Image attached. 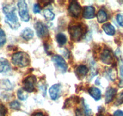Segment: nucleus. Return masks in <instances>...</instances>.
I'll use <instances>...</instances> for the list:
<instances>
[{
	"mask_svg": "<svg viewBox=\"0 0 123 116\" xmlns=\"http://www.w3.org/2000/svg\"><path fill=\"white\" fill-rule=\"evenodd\" d=\"M3 12L6 16V22L13 29H17L20 27V24L18 21L15 12V7L11 5H7L3 7Z\"/></svg>",
	"mask_w": 123,
	"mask_h": 116,
	"instance_id": "f257e3e1",
	"label": "nucleus"
},
{
	"mask_svg": "<svg viewBox=\"0 0 123 116\" xmlns=\"http://www.w3.org/2000/svg\"><path fill=\"white\" fill-rule=\"evenodd\" d=\"M12 63L19 67H25L30 64V57L28 54L24 52H19L13 55Z\"/></svg>",
	"mask_w": 123,
	"mask_h": 116,
	"instance_id": "f03ea898",
	"label": "nucleus"
},
{
	"mask_svg": "<svg viewBox=\"0 0 123 116\" xmlns=\"http://www.w3.org/2000/svg\"><path fill=\"white\" fill-rule=\"evenodd\" d=\"M69 32L71 39L74 41H78L81 39L84 33V30L80 25H75L70 28Z\"/></svg>",
	"mask_w": 123,
	"mask_h": 116,
	"instance_id": "7ed1b4c3",
	"label": "nucleus"
},
{
	"mask_svg": "<svg viewBox=\"0 0 123 116\" xmlns=\"http://www.w3.org/2000/svg\"><path fill=\"white\" fill-rule=\"evenodd\" d=\"M18 7L19 8V14L22 20L27 22L30 20V16L28 13V8L27 4L25 1H19L18 2Z\"/></svg>",
	"mask_w": 123,
	"mask_h": 116,
	"instance_id": "20e7f679",
	"label": "nucleus"
},
{
	"mask_svg": "<svg viewBox=\"0 0 123 116\" xmlns=\"http://www.w3.org/2000/svg\"><path fill=\"white\" fill-rule=\"evenodd\" d=\"M36 78L34 76H30L26 77L23 81V88L25 91L32 93L34 90Z\"/></svg>",
	"mask_w": 123,
	"mask_h": 116,
	"instance_id": "39448f33",
	"label": "nucleus"
},
{
	"mask_svg": "<svg viewBox=\"0 0 123 116\" xmlns=\"http://www.w3.org/2000/svg\"><path fill=\"white\" fill-rule=\"evenodd\" d=\"M52 60L55 66L62 72H65L67 70V65L64 59L60 55H55L52 58Z\"/></svg>",
	"mask_w": 123,
	"mask_h": 116,
	"instance_id": "423d86ee",
	"label": "nucleus"
},
{
	"mask_svg": "<svg viewBox=\"0 0 123 116\" xmlns=\"http://www.w3.org/2000/svg\"><path fill=\"white\" fill-rule=\"evenodd\" d=\"M82 8L79 4L76 1H72L70 4L69 8H68V11L69 13L72 16L77 17L79 16L81 13Z\"/></svg>",
	"mask_w": 123,
	"mask_h": 116,
	"instance_id": "0eeeda50",
	"label": "nucleus"
},
{
	"mask_svg": "<svg viewBox=\"0 0 123 116\" xmlns=\"http://www.w3.org/2000/svg\"><path fill=\"white\" fill-rule=\"evenodd\" d=\"M37 35L39 37L43 38L48 35V30L46 27L41 22H37L34 25Z\"/></svg>",
	"mask_w": 123,
	"mask_h": 116,
	"instance_id": "6e6552de",
	"label": "nucleus"
},
{
	"mask_svg": "<svg viewBox=\"0 0 123 116\" xmlns=\"http://www.w3.org/2000/svg\"><path fill=\"white\" fill-rule=\"evenodd\" d=\"M61 85L59 83L54 84L52 86L49 90V94H50V98L52 100H56L60 96V93H61Z\"/></svg>",
	"mask_w": 123,
	"mask_h": 116,
	"instance_id": "1a4fd4ad",
	"label": "nucleus"
},
{
	"mask_svg": "<svg viewBox=\"0 0 123 116\" xmlns=\"http://www.w3.org/2000/svg\"><path fill=\"white\" fill-rule=\"evenodd\" d=\"M101 60L104 64L110 65L114 62V57L108 49H105L101 54Z\"/></svg>",
	"mask_w": 123,
	"mask_h": 116,
	"instance_id": "9d476101",
	"label": "nucleus"
},
{
	"mask_svg": "<svg viewBox=\"0 0 123 116\" xmlns=\"http://www.w3.org/2000/svg\"><path fill=\"white\" fill-rule=\"evenodd\" d=\"M117 93V89L113 88H109L107 89L105 94V102L106 103L111 102L115 97Z\"/></svg>",
	"mask_w": 123,
	"mask_h": 116,
	"instance_id": "9b49d317",
	"label": "nucleus"
},
{
	"mask_svg": "<svg viewBox=\"0 0 123 116\" xmlns=\"http://www.w3.org/2000/svg\"><path fill=\"white\" fill-rule=\"evenodd\" d=\"M83 16L85 19H92L95 16V8L92 6H86L84 8Z\"/></svg>",
	"mask_w": 123,
	"mask_h": 116,
	"instance_id": "f8f14e48",
	"label": "nucleus"
},
{
	"mask_svg": "<svg viewBox=\"0 0 123 116\" xmlns=\"http://www.w3.org/2000/svg\"><path fill=\"white\" fill-rule=\"evenodd\" d=\"M88 92L90 95L94 100H98L101 99L102 93H101V91L98 88H96V87H91L89 89Z\"/></svg>",
	"mask_w": 123,
	"mask_h": 116,
	"instance_id": "ddd939ff",
	"label": "nucleus"
},
{
	"mask_svg": "<svg viewBox=\"0 0 123 116\" xmlns=\"http://www.w3.org/2000/svg\"><path fill=\"white\" fill-rule=\"evenodd\" d=\"M10 68V65L7 59L0 58V73L9 71Z\"/></svg>",
	"mask_w": 123,
	"mask_h": 116,
	"instance_id": "4468645a",
	"label": "nucleus"
},
{
	"mask_svg": "<svg viewBox=\"0 0 123 116\" xmlns=\"http://www.w3.org/2000/svg\"><path fill=\"white\" fill-rule=\"evenodd\" d=\"M21 36L25 40L28 41L34 37V31L30 28H25L21 33Z\"/></svg>",
	"mask_w": 123,
	"mask_h": 116,
	"instance_id": "2eb2a0df",
	"label": "nucleus"
},
{
	"mask_svg": "<svg viewBox=\"0 0 123 116\" xmlns=\"http://www.w3.org/2000/svg\"><path fill=\"white\" fill-rule=\"evenodd\" d=\"M102 29H103V31L105 32V33L109 36H113L115 33V27L110 23L105 24L102 26Z\"/></svg>",
	"mask_w": 123,
	"mask_h": 116,
	"instance_id": "dca6fc26",
	"label": "nucleus"
},
{
	"mask_svg": "<svg viewBox=\"0 0 123 116\" xmlns=\"http://www.w3.org/2000/svg\"><path fill=\"white\" fill-rule=\"evenodd\" d=\"M88 68L85 65H80L76 69V74L78 77H85L88 72Z\"/></svg>",
	"mask_w": 123,
	"mask_h": 116,
	"instance_id": "f3484780",
	"label": "nucleus"
},
{
	"mask_svg": "<svg viewBox=\"0 0 123 116\" xmlns=\"http://www.w3.org/2000/svg\"><path fill=\"white\" fill-rule=\"evenodd\" d=\"M97 21L99 23L105 22L108 19V15L103 10H100L98 11V12L97 14Z\"/></svg>",
	"mask_w": 123,
	"mask_h": 116,
	"instance_id": "a211bd4d",
	"label": "nucleus"
},
{
	"mask_svg": "<svg viewBox=\"0 0 123 116\" xmlns=\"http://www.w3.org/2000/svg\"><path fill=\"white\" fill-rule=\"evenodd\" d=\"M56 41L60 46H62L67 42V37L63 33H58L56 36Z\"/></svg>",
	"mask_w": 123,
	"mask_h": 116,
	"instance_id": "6ab92c4d",
	"label": "nucleus"
},
{
	"mask_svg": "<svg viewBox=\"0 0 123 116\" xmlns=\"http://www.w3.org/2000/svg\"><path fill=\"white\" fill-rule=\"evenodd\" d=\"M44 16L46 19L48 21H52L55 18V14L52 12L51 10L49 9H46L44 11Z\"/></svg>",
	"mask_w": 123,
	"mask_h": 116,
	"instance_id": "aec40b11",
	"label": "nucleus"
},
{
	"mask_svg": "<svg viewBox=\"0 0 123 116\" xmlns=\"http://www.w3.org/2000/svg\"><path fill=\"white\" fill-rule=\"evenodd\" d=\"M107 74H108V76L109 78L112 80H115L117 77V71L116 70H114L113 68H109L107 70Z\"/></svg>",
	"mask_w": 123,
	"mask_h": 116,
	"instance_id": "412c9836",
	"label": "nucleus"
},
{
	"mask_svg": "<svg viewBox=\"0 0 123 116\" xmlns=\"http://www.w3.org/2000/svg\"><path fill=\"white\" fill-rule=\"evenodd\" d=\"M17 94H18V98L21 100H25L28 98V94L22 89L18 90Z\"/></svg>",
	"mask_w": 123,
	"mask_h": 116,
	"instance_id": "4be33fe9",
	"label": "nucleus"
},
{
	"mask_svg": "<svg viewBox=\"0 0 123 116\" xmlns=\"http://www.w3.org/2000/svg\"><path fill=\"white\" fill-rule=\"evenodd\" d=\"M1 87L5 89H11L12 88V85L9 80L7 79L2 80L1 81Z\"/></svg>",
	"mask_w": 123,
	"mask_h": 116,
	"instance_id": "5701e85b",
	"label": "nucleus"
},
{
	"mask_svg": "<svg viewBox=\"0 0 123 116\" xmlns=\"http://www.w3.org/2000/svg\"><path fill=\"white\" fill-rule=\"evenodd\" d=\"M6 41V34H5L4 31L0 29V47H2Z\"/></svg>",
	"mask_w": 123,
	"mask_h": 116,
	"instance_id": "b1692460",
	"label": "nucleus"
},
{
	"mask_svg": "<svg viewBox=\"0 0 123 116\" xmlns=\"http://www.w3.org/2000/svg\"><path fill=\"white\" fill-rule=\"evenodd\" d=\"M84 104V111L86 114V116H92V110L90 108L88 105L85 102H83Z\"/></svg>",
	"mask_w": 123,
	"mask_h": 116,
	"instance_id": "393cba45",
	"label": "nucleus"
},
{
	"mask_svg": "<svg viewBox=\"0 0 123 116\" xmlns=\"http://www.w3.org/2000/svg\"><path fill=\"white\" fill-rule=\"evenodd\" d=\"M120 75H121V81L120 82V88L123 87V60H120Z\"/></svg>",
	"mask_w": 123,
	"mask_h": 116,
	"instance_id": "a878e982",
	"label": "nucleus"
},
{
	"mask_svg": "<svg viewBox=\"0 0 123 116\" xmlns=\"http://www.w3.org/2000/svg\"><path fill=\"white\" fill-rule=\"evenodd\" d=\"M10 106L12 109L14 110H19L20 108V104L19 102L16 101H13L10 103Z\"/></svg>",
	"mask_w": 123,
	"mask_h": 116,
	"instance_id": "bb28decb",
	"label": "nucleus"
},
{
	"mask_svg": "<svg viewBox=\"0 0 123 116\" xmlns=\"http://www.w3.org/2000/svg\"><path fill=\"white\" fill-rule=\"evenodd\" d=\"M122 103H123V91L118 94L116 100V105H119Z\"/></svg>",
	"mask_w": 123,
	"mask_h": 116,
	"instance_id": "cd10ccee",
	"label": "nucleus"
},
{
	"mask_svg": "<svg viewBox=\"0 0 123 116\" xmlns=\"http://www.w3.org/2000/svg\"><path fill=\"white\" fill-rule=\"evenodd\" d=\"M117 21L120 26L123 27V14H118L117 16Z\"/></svg>",
	"mask_w": 123,
	"mask_h": 116,
	"instance_id": "c85d7f7f",
	"label": "nucleus"
},
{
	"mask_svg": "<svg viewBox=\"0 0 123 116\" xmlns=\"http://www.w3.org/2000/svg\"><path fill=\"white\" fill-rule=\"evenodd\" d=\"M7 113V109L4 105H0V116H6Z\"/></svg>",
	"mask_w": 123,
	"mask_h": 116,
	"instance_id": "c756f323",
	"label": "nucleus"
},
{
	"mask_svg": "<svg viewBox=\"0 0 123 116\" xmlns=\"http://www.w3.org/2000/svg\"><path fill=\"white\" fill-rule=\"evenodd\" d=\"M76 116H86L84 110L78 108L76 110Z\"/></svg>",
	"mask_w": 123,
	"mask_h": 116,
	"instance_id": "7c9ffc66",
	"label": "nucleus"
},
{
	"mask_svg": "<svg viewBox=\"0 0 123 116\" xmlns=\"http://www.w3.org/2000/svg\"><path fill=\"white\" fill-rule=\"evenodd\" d=\"M33 11L35 13H40L41 11V8H40V7L39 5L37 4H36L34 5Z\"/></svg>",
	"mask_w": 123,
	"mask_h": 116,
	"instance_id": "2f4dec72",
	"label": "nucleus"
},
{
	"mask_svg": "<svg viewBox=\"0 0 123 116\" xmlns=\"http://www.w3.org/2000/svg\"><path fill=\"white\" fill-rule=\"evenodd\" d=\"M114 116H123V112L121 110H117L114 113Z\"/></svg>",
	"mask_w": 123,
	"mask_h": 116,
	"instance_id": "473e14b6",
	"label": "nucleus"
},
{
	"mask_svg": "<svg viewBox=\"0 0 123 116\" xmlns=\"http://www.w3.org/2000/svg\"><path fill=\"white\" fill-rule=\"evenodd\" d=\"M34 116H43V113H42V112H37V113H36Z\"/></svg>",
	"mask_w": 123,
	"mask_h": 116,
	"instance_id": "72a5a7b5",
	"label": "nucleus"
},
{
	"mask_svg": "<svg viewBox=\"0 0 123 116\" xmlns=\"http://www.w3.org/2000/svg\"><path fill=\"white\" fill-rule=\"evenodd\" d=\"M97 116H103V115H102V114H100L97 115Z\"/></svg>",
	"mask_w": 123,
	"mask_h": 116,
	"instance_id": "f704fd0d",
	"label": "nucleus"
}]
</instances>
